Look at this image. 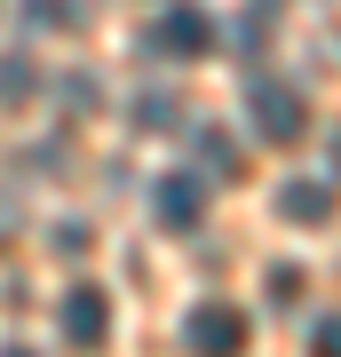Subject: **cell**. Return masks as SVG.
I'll return each instance as SVG.
<instances>
[{"instance_id":"cell-1","label":"cell","mask_w":341,"mask_h":357,"mask_svg":"<svg viewBox=\"0 0 341 357\" xmlns=\"http://www.w3.org/2000/svg\"><path fill=\"white\" fill-rule=\"evenodd\" d=\"M246 128L262 143H302L310 135V96L294 79H278V72H254L246 79Z\"/></svg>"},{"instance_id":"cell-2","label":"cell","mask_w":341,"mask_h":357,"mask_svg":"<svg viewBox=\"0 0 341 357\" xmlns=\"http://www.w3.org/2000/svg\"><path fill=\"white\" fill-rule=\"evenodd\" d=\"M183 342H190V357H246L254 326H246V310H230V302H199L183 318Z\"/></svg>"},{"instance_id":"cell-3","label":"cell","mask_w":341,"mask_h":357,"mask_svg":"<svg viewBox=\"0 0 341 357\" xmlns=\"http://www.w3.org/2000/svg\"><path fill=\"white\" fill-rule=\"evenodd\" d=\"M159 56H183V64H190V56H206V48H215V16H206L199 8V0H175V8H159Z\"/></svg>"},{"instance_id":"cell-4","label":"cell","mask_w":341,"mask_h":357,"mask_svg":"<svg viewBox=\"0 0 341 357\" xmlns=\"http://www.w3.org/2000/svg\"><path fill=\"white\" fill-rule=\"evenodd\" d=\"M63 333H72V349H103V333H112V294L103 286H72L63 294Z\"/></svg>"},{"instance_id":"cell-5","label":"cell","mask_w":341,"mask_h":357,"mask_svg":"<svg viewBox=\"0 0 341 357\" xmlns=\"http://www.w3.org/2000/svg\"><path fill=\"white\" fill-rule=\"evenodd\" d=\"M151 215L167 222V230H190L206 215V191H199V175H167L159 183V199H151Z\"/></svg>"},{"instance_id":"cell-6","label":"cell","mask_w":341,"mask_h":357,"mask_svg":"<svg viewBox=\"0 0 341 357\" xmlns=\"http://www.w3.org/2000/svg\"><path fill=\"white\" fill-rule=\"evenodd\" d=\"M278 215H286V222H310V230H317V222L333 215V191L302 175V183H286V191H278Z\"/></svg>"},{"instance_id":"cell-7","label":"cell","mask_w":341,"mask_h":357,"mask_svg":"<svg viewBox=\"0 0 341 357\" xmlns=\"http://www.w3.org/2000/svg\"><path fill=\"white\" fill-rule=\"evenodd\" d=\"M199 159L215 167V175H238V151H230V135H222V128H199Z\"/></svg>"},{"instance_id":"cell-8","label":"cell","mask_w":341,"mask_h":357,"mask_svg":"<svg viewBox=\"0 0 341 357\" xmlns=\"http://www.w3.org/2000/svg\"><path fill=\"white\" fill-rule=\"evenodd\" d=\"M0 96H8V103L32 96V64H24V56H8V64H0Z\"/></svg>"},{"instance_id":"cell-9","label":"cell","mask_w":341,"mask_h":357,"mask_svg":"<svg viewBox=\"0 0 341 357\" xmlns=\"http://www.w3.org/2000/svg\"><path fill=\"white\" fill-rule=\"evenodd\" d=\"M24 16H32L40 32H48V24H72V0H24Z\"/></svg>"},{"instance_id":"cell-10","label":"cell","mask_w":341,"mask_h":357,"mask_svg":"<svg viewBox=\"0 0 341 357\" xmlns=\"http://www.w3.org/2000/svg\"><path fill=\"white\" fill-rule=\"evenodd\" d=\"M310 357H341V342H333V318H310Z\"/></svg>"},{"instance_id":"cell-11","label":"cell","mask_w":341,"mask_h":357,"mask_svg":"<svg viewBox=\"0 0 341 357\" xmlns=\"http://www.w3.org/2000/svg\"><path fill=\"white\" fill-rule=\"evenodd\" d=\"M0 357H40V349H24V342H8V349H0Z\"/></svg>"}]
</instances>
